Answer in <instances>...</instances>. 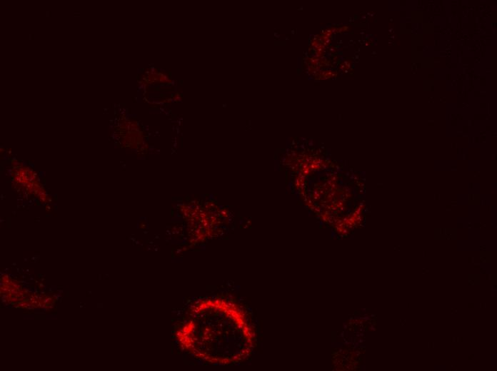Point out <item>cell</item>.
Instances as JSON below:
<instances>
[{"instance_id":"6da1fadb","label":"cell","mask_w":497,"mask_h":371,"mask_svg":"<svg viewBox=\"0 0 497 371\" xmlns=\"http://www.w3.org/2000/svg\"><path fill=\"white\" fill-rule=\"evenodd\" d=\"M174 335L182 350L201 361L219 365L246 360L252 352L256 339L244 310L219 298L196 301Z\"/></svg>"}]
</instances>
